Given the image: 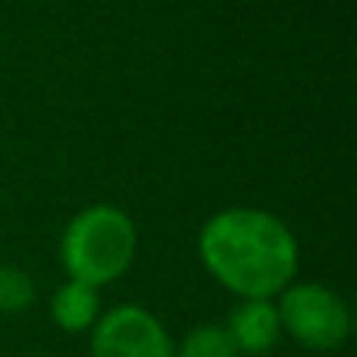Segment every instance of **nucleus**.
Returning <instances> with one entry per match:
<instances>
[{"mask_svg":"<svg viewBox=\"0 0 357 357\" xmlns=\"http://www.w3.org/2000/svg\"><path fill=\"white\" fill-rule=\"evenodd\" d=\"M201 264L238 298H273L298 273V241L279 216L232 207L210 216L197 235Z\"/></svg>","mask_w":357,"mask_h":357,"instance_id":"obj_1","label":"nucleus"},{"mask_svg":"<svg viewBox=\"0 0 357 357\" xmlns=\"http://www.w3.org/2000/svg\"><path fill=\"white\" fill-rule=\"evenodd\" d=\"M135 222L126 210L113 204H94L75 213L60 241L69 279L88 282L94 289L123 276L135 260Z\"/></svg>","mask_w":357,"mask_h":357,"instance_id":"obj_2","label":"nucleus"},{"mask_svg":"<svg viewBox=\"0 0 357 357\" xmlns=\"http://www.w3.org/2000/svg\"><path fill=\"white\" fill-rule=\"evenodd\" d=\"M279 323L295 342L310 351H335L351 335L348 304L333 289L317 282H298L282 289Z\"/></svg>","mask_w":357,"mask_h":357,"instance_id":"obj_3","label":"nucleus"},{"mask_svg":"<svg viewBox=\"0 0 357 357\" xmlns=\"http://www.w3.org/2000/svg\"><path fill=\"white\" fill-rule=\"evenodd\" d=\"M94 357H176L173 339L151 310L119 304L91 326Z\"/></svg>","mask_w":357,"mask_h":357,"instance_id":"obj_4","label":"nucleus"},{"mask_svg":"<svg viewBox=\"0 0 357 357\" xmlns=\"http://www.w3.org/2000/svg\"><path fill=\"white\" fill-rule=\"evenodd\" d=\"M226 333L232 335L235 351L241 354H266L282 335L279 310L270 298H245L229 317Z\"/></svg>","mask_w":357,"mask_h":357,"instance_id":"obj_5","label":"nucleus"},{"mask_svg":"<svg viewBox=\"0 0 357 357\" xmlns=\"http://www.w3.org/2000/svg\"><path fill=\"white\" fill-rule=\"evenodd\" d=\"M50 317L60 329L66 333H85L98 323L100 317V298L98 289L79 279H69L66 285H60L50 301Z\"/></svg>","mask_w":357,"mask_h":357,"instance_id":"obj_6","label":"nucleus"},{"mask_svg":"<svg viewBox=\"0 0 357 357\" xmlns=\"http://www.w3.org/2000/svg\"><path fill=\"white\" fill-rule=\"evenodd\" d=\"M176 357H238V351H235V342L226 333V326L201 323L182 339Z\"/></svg>","mask_w":357,"mask_h":357,"instance_id":"obj_7","label":"nucleus"},{"mask_svg":"<svg viewBox=\"0 0 357 357\" xmlns=\"http://www.w3.org/2000/svg\"><path fill=\"white\" fill-rule=\"evenodd\" d=\"M35 301V282L25 270L0 264V314H19Z\"/></svg>","mask_w":357,"mask_h":357,"instance_id":"obj_8","label":"nucleus"}]
</instances>
